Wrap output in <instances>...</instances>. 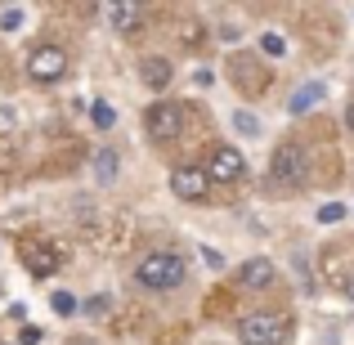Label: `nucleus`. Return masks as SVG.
I'll use <instances>...</instances> for the list:
<instances>
[{
	"label": "nucleus",
	"instance_id": "obj_1",
	"mask_svg": "<svg viewBox=\"0 0 354 345\" xmlns=\"http://www.w3.org/2000/svg\"><path fill=\"white\" fill-rule=\"evenodd\" d=\"M184 274H189V265H184L180 251H153V256L139 260L135 283L148 287V292H171V287L184 283Z\"/></svg>",
	"mask_w": 354,
	"mask_h": 345
},
{
	"label": "nucleus",
	"instance_id": "obj_2",
	"mask_svg": "<svg viewBox=\"0 0 354 345\" xmlns=\"http://www.w3.org/2000/svg\"><path fill=\"white\" fill-rule=\"evenodd\" d=\"M287 332H292V319H287V314H274V310L242 314V323H238L242 345H278V341H287Z\"/></svg>",
	"mask_w": 354,
	"mask_h": 345
},
{
	"label": "nucleus",
	"instance_id": "obj_3",
	"mask_svg": "<svg viewBox=\"0 0 354 345\" xmlns=\"http://www.w3.org/2000/svg\"><path fill=\"white\" fill-rule=\"evenodd\" d=\"M269 171H274V189H301L305 175H310V153L301 144H278Z\"/></svg>",
	"mask_w": 354,
	"mask_h": 345
},
{
	"label": "nucleus",
	"instance_id": "obj_4",
	"mask_svg": "<svg viewBox=\"0 0 354 345\" xmlns=\"http://www.w3.org/2000/svg\"><path fill=\"white\" fill-rule=\"evenodd\" d=\"M144 126H148V139H162V144L180 139L184 135V104H153Z\"/></svg>",
	"mask_w": 354,
	"mask_h": 345
},
{
	"label": "nucleus",
	"instance_id": "obj_5",
	"mask_svg": "<svg viewBox=\"0 0 354 345\" xmlns=\"http://www.w3.org/2000/svg\"><path fill=\"white\" fill-rule=\"evenodd\" d=\"M63 72H68V54L59 50V45H41V50L27 54V77L41 81V86H50V81H59Z\"/></svg>",
	"mask_w": 354,
	"mask_h": 345
},
{
	"label": "nucleus",
	"instance_id": "obj_6",
	"mask_svg": "<svg viewBox=\"0 0 354 345\" xmlns=\"http://www.w3.org/2000/svg\"><path fill=\"white\" fill-rule=\"evenodd\" d=\"M247 175V162H242V153L238 148H229V144H220L216 153H211V166H207V180H216V184H234Z\"/></svg>",
	"mask_w": 354,
	"mask_h": 345
},
{
	"label": "nucleus",
	"instance_id": "obj_7",
	"mask_svg": "<svg viewBox=\"0 0 354 345\" xmlns=\"http://www.w3.org/2000/svg\"><path fill=\"white\" fill-rule=\"evenodd\" d=\"M207 171L202 166H180V171H171V193L175 198H184V202H198V198H207Z\"/></svg>",
	"mask_w": 354,
	"mask_h": 345
},
{
	"label": "nucleus",
	"instance_id": "obj_8",
	"mask_svg": "<svg viewBox=\"0 0 354 345\" xmlns=\"http://www.w3.org/2000/svg\"><path fill=\"white\" fill-rule=\"evenodd\" d=\"M23 265H27V274L50 278L54 269H59V247H50V242H27L23 247Z\"/></svg>",
	"mask_w": 354,
	"mask_h": 345
},
{
	"label": "nucleus",
	"instance_id": "obj_9",
	"mask_svg": "<svg viewBox=\"0 0 354 345\" xmlns=\"http://www.w3.org/2000/svg\"><path fill=\"white\" fill-rule=\"evenodd\" d=\"M274 278H278V269H274V260H265V256L242 265V287H247V292H265V287H274Z\"/></svg>",
	"mask_w": 354,
	"mask_h": 345
},
{
	"label": "nucleus",
	"instance_id": "obj_10",
	"mask_svg": "<svg viewBox=\"0 0 354 345\" xmlns=\"http://www.w3.org/2000/svg\"><path fill=\"white\" fill-rule=\"evenodd\" d=\"M323 99H328V86H323V81H305V86L292 95V104H287V108L301 117V113H310V108H319Z\"/></svg>",
	"mask_w": 354,
	"mask_h": 345
},
{
	"label": "nucleus",
	"instance_id": "obj_11",
	"mask_svg": "<svg viewBox=\"0 0 354 345\" xmlns=\"http://www.w3.org/2000/svg\"><path fill=\"white\" fill-rule=\"evenodd\" d=\"M139 77H144V86H153V90H166V86H171V77H175V68H171L166 59H144Z\"/></svg>",
	"mask_w": 354,
	"mask_h": 345
},
{
	"label": "nucleus",
	"instance_id": "obj_12",
	"mask_svg": "<svg viewBox=\"0 0 354 345\" xmlns=\"http://www.w3.org/2000/svg\"><path fill=\"white\" fill-rule=\"evenodd\" d=\"M108 23H113V32H130L139 23V5H108Z\"/></svg>",
	"mask_w": 354,
	"mask_h": 345
},
{
	"label": "nucleus",
	"instance_id": "obj_13",
	"mask_svg": "<svg viewBox=\"0 0 354 345\" xmlns=\"http://www.w3.org/2000/svg\"><path fill=\"white\" fill-rule=\"evenodd\" d=\"M90 166H95L99 184H113V180H117V153H113V148H99V153H95V162H90Z\"/></svg>",
	"mask_w": 354,
	"mask_h": 345
},
{
	"label": "nucleus",
	"instance_id": "obj_14",
	"mask_svg": "<svg viewBox=\"0 0 354 345\" xmlns=\"http://www.w3.org/2000/svg\"><path fill=\"white\" fill-rule=\"evenodd\" d=\"M234 130H238V135H247V139H256L260 135V117L247 113V108H238V113H234Z\"/></svg>",
	"mask_w": 354,
	"mask_h": 345
},
{
	"label": "nucleus",
	"instance_id": "obj_15",
	"mask_svg": "<svg viewBox=\"0 0 354 345\" xmlns=\"http://www.w3.org/2000/svg\"><path fill=\"white\" fill-rule=\"evenodd\" d=\"M260 50H265L269 59H283V54H287V41L278 32H265V36H260Z\"/></svg>",
	"mask_w": 354,
	"mask_h": 345
},
{
	"label": "nucleus",
	"instance_id": "obj_16",
	"mask_svg": "<svg viewBox=\"0 0 354 345\" xmlns=\"http://www.w3.org/2000/svg\"><path fill=\"white\" fill-rule=\"evenodd\" d=\"M90 117H95V126H99V130H113V126H117V113L104 104V99H99V104L90 108Z\"/></svg>",
	"mask_w": 354,
	"mask_h": 345
},
{
	"label": "nucleus",
	"instance_id": "obj_17",
	"mask_svg": "<svg viewBox=\"0 0 354 345\" xmlns=\"http://www.w3.org/2000/svg\"><path fill=\"white\" fill-rule=\"evenodd\" d=\"M50 310H54V314H63V319H68V314L77 310V296H68V292H54V296H50Z\"/></svg>",
	"mask_w": 354,
	"mask_h": 345
},
{
	"label": "nucleus",
	"instance_id": "obj_18",
	"mask_svg": "<svg viewBox=\"0 0 354 345\" xmlns=\"http://www.w3.org/2000/svg\"><path fill=\"white\" fill-rule=\"evenodd\" d=\"M346 211L350 207H341V202H328V207L319 211V220H323V225H341V220H346Z\"/></svg>",
	"mask_w": 354,
	"mask_h": 345
},
{
	"label": "nucleus",
	"instance_id": "obj_19",
	"mask_svg": "<svg viewBox=\"0 0 354 345\" xmlns=\"http://www.w3.org/2000/svg\"><path fill=\"white\" fill-rule=\"evenodd\" d=\"M18 23H23V9H5L0 14V32H18Z\"/></svg>",
	"mask_w": 354,
	"mask_h": 345
},
{
	"label": "nucleus",
	"instance_id": "obj_20",
	"mask_svg": "<svg viewBox=\"0 0 354 345\" xmlns=\"http://www.w3.org/2000/svg\"><path fill=\"white\" fill-rule=\"evenodd\" d=\"M18 345H41V328H23L18 332Z\"/></svg>",
	"mask_w": 354,
	"mask_h": 345
},
{
	"label": "nucleus",
	"instance_id": "obj_21",
	"mask_svg": "<svg viewBox=\"0 0 354 345\" xmlns=\"http://www.w3.org/2000/svg\"><path fill=\"white\" fill-rule=\"evenodd\" d=\"M86 310H90V314H104V310H108V296H95V301H86Z\"/></svg>",
	"mask_w": 354,
	"mask_h": 345
},
{
	"label": "nucleus",
	"instance_id": "obj_22",
	"mask_svg": "<svg viewBox=\"0 0 354 345\" xmlns=\"http://www.w3.org/2000/svg\"><path fill=\"white\" fill-rule=\"evenodd\" d=\"M346 126L354 130V104H346Z\"/></svg>",
	"mask_w": 354,
	"mask_h": 345
},
{
	"label": "nucleus",
	"instance_id": "obj_23",
	"mask_svg": "<svg viewBox=\"0 0 354 345\" xmlns=\"http://www.w3.org/2000/svg\"><path fill=\"white\" fill-rule=\"evenodd\" d=\"M346 296H350V301H354V274L346 278Z\"/></svg>",
	"mask_w": 354,
	"mask_h": 345
},
{
	"label": "nucleus",
	"instance_id": "obj_24",
	"mask_svg": "<svg viewBox=\"0 0 354 345\" xmlns=\"http://www.w3.org/2000/svg\"><path fill=\"white\" fill-rule=\"evenodd\" d=\"M72 345H95V341H72Z\"/></svg>",
	"mask_w": 354,
	"mask_h": 345
}]
</instances>
